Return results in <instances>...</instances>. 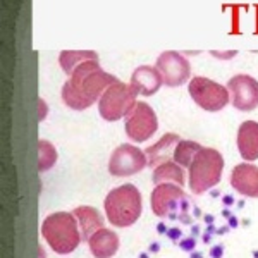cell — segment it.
I'll return each instance as SVG.
<instances>
[{
	"instance_id": "ffe728a7",
	"label": "cell",
	"mask_w": 258,
	"mask_h": 258,
	"mask_svg": "<svg viewBox=\"0 0 258 258\" xmlns=\"http://www.w3.org/2000/svg\"><path fill=\"white\" fill-rule=\"evenodd\" d=\"M203 147L200 143H195V141H189V140H181L177 143L176 150H174V162L181 167H188L193 162L195 155L202 150Z\"/></svg>"
},
{
	"instance_id": "8992f818",
	"label": "cell",
	"mask_w": 258,
	"mask_h": 258,
	"mask_svg": "<svg viewBox=\"0 0 258 258\" xmlns=\"http://www.w3.org/2000/svg\"><path fill=\"white\" fill-rule=\"evenodd\" d=\"M188 93L191 100L207 112H219L229 103V90L220 83H215L205 76H195L189 80Z\"/></svg>"
},
{
	"instance_id": "3957f363",
	"label": "cell",
	"mask_w": 258,
	"mask_h": 258,
	"mask_svg": "<svg viewBox=\"0 0 258 258\" xmlns=\"http://www.w3.org/2000/svg\"><path fill=\"white\" fill-rule=\"evenodd\" d=\"M105 214L112 226L129 227L140 219L143 203L140 189L135 184H122L112 189L105 198Z\"/></svg>"
},
{
	"instance_id": "5bb4252c",
	"label": "cell",
	"mask_w": 258,
	"mask_h": 258,
	"mask_svg": "<svg viewBox=\"0 0 258 258\" xmlns=\"http://www.w3.org/2000/svg\"><path fill=\"white\" fill-rule=\"evenodd\" d=\"M179 141H181V138H179L177 135H174V133H167V135L162 136L155 145L148 147L147 152H145L147 160H148V167L157 169L162 164L172 162L174 160V150H176Z\"/></svg>"
},
{
	"instance_id": "7a4b0ae2",
	"label": "cell",
	"mask_w": 258,
	"mask_h": 258,
	"mask_svg": "<svg viewBox=\"0 0 258 258\" xmlns=\"http://www.w3.org/2000/svg\"><path fill=\"white\" fill-rule=\"evenodd\" d=\"M41 236L50 244V248L59 255H68L74 251L81 243V231L76 217L68 212H57L48 215L41 224Z\"/></svg>"
},
{
	"instance_id": "30bf717a",
	"label": "cell",
	"mask_w": 258,
	"mask_h": 258,
	"mask_svg": "<svg viewBox=\"0 0 258 258\" xmlns=\"http://www.w3.org/2000/svg\"><path fill=\"white\" fill-rule=\"evenodd\" d=\"M232 107L241 112H251L258 107V81L249 74H236L227 83Z\"/></svg>"
},
{
	"instance_id": "ac0fdd59",
	"label": "cell",
	"mask_w": 258,
	"mask_h": 258,
	"mask_svg": "<svg viewBox=\"0 0 258 258\" xmlns=\"http://www.w3.org/2000/svg\"><path fill=\"white\" fill-rule=\"evenodd\" d=\"M152 181L155 182L157 186L159 184H177V186H184V181H186V174L182 170L181 165H177L176 162H167V164H162L159 165L157 169H153V176H152Z\"/></svg>"
},
{
	"instance_id": "9c48e42d",
	"label": "cell",
	"mask_w": 258,
	"mask_h": 258,
	"mask_svg": "<svg viewBox=\"0 0 258 258\" xmlns=\"http://www.w3.org/2000/svg\"><path fill=\"white\" fill-rule=\"evenodd\" d=\"M157 69L162 74L164 85L176 88V86L184 85L191 76V66L184 55L179 52L169 50V52H162L157 59Z\"/></svg>"
},
{
	"instance_id": "ba28073f",
	"label": "cell",
	"mask_w": 258,
	"mask_h": 258,
	"mask_svg": "<svg viewBox=\"0 0 258 258\" xmlns=\"http://www.w3.org/2000/svg\"><path fill=\"white\" fill-rule=\"evenodd\" d=\"M147 165L148 160L145 152H141L135 145H119L110 155L109 172L115 177L135 176Z\"/></svg>"
},
{
	"instance_id": "44dd1931",
	"label": "cell",
	"mask_w": 258,
	"mask_h": 258,
	"mask_svg": "<svg viewBox=\"0 0 258 258\" xmlns=\"http://www.w3.org/2000/svg\"><path fill=\"white\" fill-rule=\"evenodd\" d=\"M38 148H40V172H45V170L52 169L53 164H55L57 160V152L55 148L52 147V145L48 143V141L41 140L38 143Z\"/></svg>"
},
{
	"instance_id": "2e32d148",
	"label": "cell",
	"mask_w": 258,
	"mask_h": 258,
	"mask_svg": "<svg viewBox=\"0 0 258 258\" xmlns=\"http://www.w3.org/2000/svg\"><path fill=\"white\" fill-rule=\"evenodd\" d=\"M90 251L95 258H112L119 249V236L110 229H100L88 241Z\"/></svg>"
},
{
	"instance_id": "d6986e66",
	"label": "cell",
	"mask_w": 258,
	"mask_h": 258,
	"mask_svg": "<svg viewBox=\"0 0 258 258\" xmlns=\"http://www.w3.org/2000/svg\"><path fill=\"white\" fill-rule=\"evenodd\" d=\"M85 60H98V55L95 52H91V50H88V52H81V50H64L59 57L62 69H64V73L68 74V76Z\"/></svg>"
},
{
	"instance_id": "6da1fadb",
	"label": "cell",
	"mask_w": 258,
	"mask_h": 258,
	"mask_svg": "<svg viewBox=\"0 0 258 258\" xmlns=\"http://www.w3.org/2000/svg\"><path fill=\"white\" fill-rule=\"evenodd\" d=\"M117 81V78L100 68L98 60H85L69 74V80L62 86V100L69 109L86 110Z\"/></svg>"
},
{
	"instance_id": "8fae6325",
	"label": "cell",
	"mask_w": 258,
	"mask_h": 258,
	"mask_svg": "<svg viewBox=\"0 0 258 258\" xmlns=\"http://www.w3.org/2000/svg\"><path fill=\"white\" fill-rule=\"evenodd\" d=\"M182 203H186V195L177 184H159L152 193V210L157 217H176Z\"/></svg>"
},
{
	"instance_id": "9a60e30c",
	"label": "cell",
	"mask_w": 258,
	"mask_h": 258,
	"mask_svg": "<svg viewBox=\"0 0 258 258\" xmlns=\"http://www.w3.org/2000/svg\"><path fill=\"white\" fill-rule=\"evenodd\" d=\"M238 143L239 155L246 162L258 159V122L255 120H244L238 129Z\"/></svg>"
},
{
	"instance_id": "52a82bcc",
	"label": "cell",
	"mask_w": 258,
	"mask_h": 258,
	"mask_svg": "<svg viewBox=\"0 0 258 258\" xmlns=\"http://www.w3.org/2000/svg\"><path fill=\"white\" fill-rule=\"evenodd\" d=\"M124 129H126V135L129 136L131 141L143 143L148 138H152L157 129H159L157 114L153 112V109L148 103L138 102L131 114L126 117V126H124Z\"/></svg>"
},
{
	"instance_id": "5b68a950",
	"label": "cell",
	"mask_w": 258,
	"mask_h": 258,
	"mask_svg": "<svg viewBox=\"0 0 258 258\" xmlns=\"http://www.w3.org/2000/svg\"><path fill=\"white\" fill-rule=\"evenodd\" d=\"M136 93L131 85L117 81L115 85L109 86L102 98L98 100V112L105 120L114 122L122 117H127L136 107Z\"/></svg>"
},
{
	"instance_id": "277c9868",
	"label": "cell",
	"mask_w": 258,
	"mask_h": 258,
	"mask_svg": "<svg viewBox=\"0 0 258 258\" xmlns=\"http://www.w3.org/2000/svg\"><path fill=\"white\" fill-rule=\"evenodd\" d=\"M224 157L215 148L203 147L189 165V188L195 195H203L220 181Z\"/></svg>"
},
{
	"instance_id": "e0dca14e",
	"label": "cell",
	"mask_w": 258,
	"mask_h": 258,
	"mask_svg": "<svg viewBox=\"0 0 258 258\" xmlns=\"http://www.w3.org/2000/svg\"><path fill=\"white\" fill-rule=\"evenodd\" d=\"M73 215L80 224L83 241H90L95 232L103 229V217L93 207H78V209H74Z\"/></svg>"
},
{
	"instance_id": "7c38bea8",
	"label": "cell",
	"mask_w": 258,
	"mask_h": 258,
	"mask_svg": "<svg viewBox=\"0 0 258 258\" xmlns=\"http://www.w3.org/2000/svg\"><path fill=\"white\" fill-rule=\"evenodd\" d=\"M231 186L243 197L258 198V167L253 164H239L231 172Z\"/></svg>"
},
{
	"instance_id": "4fadbf2b",
	"label": "cell",
	"mask_w": 258,
	"mask_h": 258,
	"mask_svg": "<svg viewBox=\"0 0 258 258\" xmlns=\"http://www.w3.org/2000/svg\"><path fill=\"white\" fill-rule=\"evenodd\" d=\"M164 85L162 74L159 69L153 66H140L138 69L133 73L131 76V86L138 95H145V97H152L160 90Z\"/></svg>"
}]
</instances>
